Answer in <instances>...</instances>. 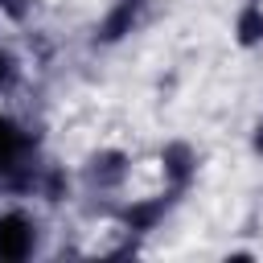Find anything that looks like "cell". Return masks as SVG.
<instances>
[{
    "label": "cell",
    "mask_w": 263,
    "mask_h": 263,
    "mask_svg": "<svg viewBox=\"0 0 263 263\" xmlns=\"http://www.w3.org/2000/svg\"><path fill=\"white\" fill-rule=\"evenodd\" d=\"M234 41H238L242 49L263 45V4H247V0H242V12H238V21H234Z\"/></svg>",
    "instance_id": "1"
},
{
    "label": "cell",
    "mask_w": 263,
    "mask_h": 263,
    "mask_svg": "<svg viewBox=\"0 0 263 263\" xmlns=\"http://www.w3.org/2000/svg\"><path fill=\"white\" fill-rule=\"evenodd\" d=\"M247 4H263V0H247Z\"/></svg>",
    "instance_id": "3"
},
{
    "label": "cell",
    "mask_w": 263,
    "mask_h": 263,
    "mask_svg": "<svg viewBox=\"0 0 263 263\" xmlns=\"http://www.w3.org/2000/svg\"><path fill=\"white\" fill-rule=\"evenodd\" d=\"M160 173H164V181L185 185V181L193 177V152H189L185 144H168V148L160 152Z\"/></svg>",
    "instance_id": "2"
}]
</instances>
